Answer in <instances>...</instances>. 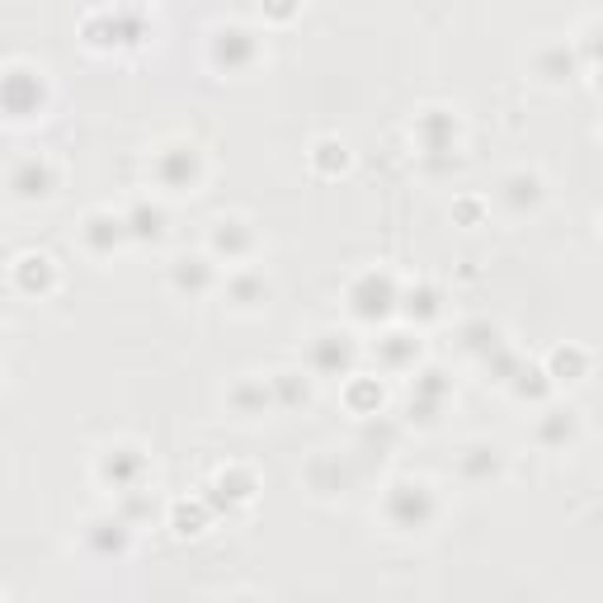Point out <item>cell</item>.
<instances>
[{
	"label": "cell",
	"instance_id": "1",
	"mask_svg": "<svg viewBox=\"0 0 603 603\" xmlns=\"http://www.w3.org/2000/svg\"><path fill=\"white\" fill-rule=\"evenodd\" d=\"M500 199H505V208L514 212V218H528V212H538L542 208V199H547V180L538 170H509L505 174V184H500Z\"/></svg>",
	"mask_w": 603,
	"mask_h": 603
},
{
	"label": "cell",
	"instance_id": "2",
	"mask_svg": "<svg viewBox=\"0 0 603 603\" xmlns=\"http://www.w3.org/2000/svg\"><path fill=\"white\" fill-rule=\"evenodd\" d=\"M580 434H584V424L571 405H565V411H547L538 420V443H547V448H575Z\"/></svg>",
	"mask_w": 603,
	"mask_h": 603
},
{
	"label": "cell",
	"instance_id": "3",
	"mask_svg": "<svg viewBox=\"0 0 603 603\" xmlns=\"http://www.w3.org/2000/svg\"><path fill=\"white\" fill-rule=\"evenodd\" d=\"M590 368H594V353L584 349V345H575V340H565V345L552 353V378L565 382V387L584 382V378H590Z\"/></svg>",
	"mask_w": 603,
	"mask_h": 603
}]
</instances>
